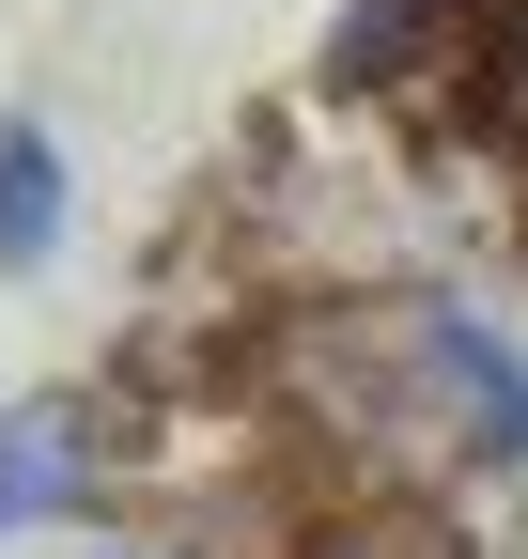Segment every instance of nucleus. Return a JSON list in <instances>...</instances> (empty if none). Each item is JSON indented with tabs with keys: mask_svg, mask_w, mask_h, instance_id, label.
<instances>
[{
	"mask_svg": "<svg viewBox=\"0 0 528 559\" xmlns=\"http://www.w3.org/2000/svg\"><path fill=\"white\" fill-rule=\"evenodd\" d=\"M358 436L388 451H451V466H513L528 451V358L467 311H358Z\"/></svg>",
	"mask_w": 528,
	"mask_h": 559,
	"instance_id": "obj_1",
	"label": "nucleus"
},
{
	"mask_svg": "<svg viewBox=\"0 0 528 559\" xmlns=\"http://www.w3.org/2000/svg\"><path fill=\"white\" fill-rule=\"evenodd\" d=\"M497 0H358L343 32H326V79L343 94H388V79H435V62H467V32Z\"/></svg>",
	"mask_w": 528,
	"mask_h": 559,
	"instance_id": "obj_2",
	"label": "nucleus"
},
{
	"mask_svg": "<svg viewBox=\"0 0 528 559\" xmlns=\"http://www.w3.org/2000/svg\"><path fill=\"white\" fill-rule=\"evenodd\" d=\"M79 481H94V436H79V404H32V419H0V528H47V513H79Z\"/></svg>",
	"mask_w": 528,
	"mask_h": 559,
	"instance_id": "obj_3",
	"label": "nucleus"
},
{
	"mask_svg": "<svg viewBox=\"0 0 528 559\" xmlns=\"http://www.w3.org/2000/svg\"><path fill=\"white\" fill-rule=\"evenodd\" d=\"M62 249V156H47V124H0V280H32Z\"/></svg>",
	"mask_w": 528,
	"mask_h": 559,
	"instance_id": "obj_4",
	"label": "nucleus"
}]
</instances>
